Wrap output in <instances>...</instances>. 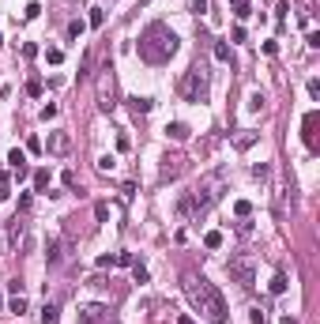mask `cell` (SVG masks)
<instances>
[{"label": "cell", "instance_id": "cell-1", "mask_svg": "<svg viewBox=\"0 0 320 324\" xmlns=\"http://www.w3.org/2000/svg\"><path fill=\"white\" fill-rule=\"evenodd\" d=\"M181 283H185V294H189V302H192V309H196V313H204L211 324H226V321H230L226 302H222V294L215 290V283H207L204 275H196V271H185Z\"/></svg>", "mask_w": 320, "mask_h": 324}, {"label": "cell", "instance_id": "cell-2", "mask_svg": "<svg viewBox=\"0 0 320 324\" xmlns=\"http://www.w3.org/2000/svg\"><path fill=\"white\" fill-rule=\"evenodd\" d=\"M222 185H226V170H215L196 181V189H189L185 196L177 200V215L181 219H192V215H204L218 196H222Z\"/></svg>", "mask_w": 320, "mask_h": 324}, {"label": "cell", "instance_id": "cell-3", "mask_svg": "<svg viewBox=\"0 0 320 324\" xmlns=\"http://www.w3.org/2000/svg\"><path fill=\"white\" fill-rule=\"evenodd\" d=\"M174 53H177V34L166 23H151L140 34V60H147V64H166Z\"/></svg>", "mask_w": 320, "mask_h": 324}, {"label": "cell", "instance_id": "cell-4", "mask_svg": "<svg viewBox=\"0 0 320 324\" xmlns=\"http://www.w3.org/2000/svg\"><path fill=\"white\" fill-rule=\"evenodd\" d=\"M177 91H181V98H185V102H204L207 98V79L200 76V68H192V72L181 76Z\"/></svg>", "mask_w": 320, "mask_h": 324}, {"label": "cell", "instance_id": "cell-5", "mask_svg": "<svg viewBox=\"0 0 320 324\" xmlns=\"http://www.w3.org/2000/svg\"><path fill=\"white\" fill-rule=\"evenodd\" d=\"M226 268H230V275L237 283H241V286H245V290H252V286H256V271H252V256H230V264H226Z\"/></svg>", "mask_w": 320, "mask_h": 324}, {"label": "cell", "instance_id": "cell-6", "mask_svg": "<svg viewBox=\"0 0 320 324\" xmlns=\"http://www.w3.org/2000/svg\"><path fill=\"white\" fill-rule=\"evenodd\" d=\"M113 68H109V64H106L102 68V79H98V110L102 113H113Z\"/></svg>", "mask_w": 320, "mask_h": 324}, {"label": "cell", "instance_id": "cell-7", "mask_svg": "<svg viewBox=\"0 0 320 324\" xmlns=\"http://www.w3.org/2000/svg\"><path fill=\"white\" fill-rule=\"evenodd\" d=\"M64 256H68V241L64 238H53L49 245H45V264H49V268H60Z\"/></svg>", "mask_w": 320, "mask_h": 324}, {"label": "cell", "instance_id": "cell-8", "mask_svg": "<svg viewBox=\"0 0 320 324\" xmlns=\"http://www.w3.org/2000/svg\"><path fill=\"white\" fill-rule=\"evenodd\" d=\"M317 121H320V113H317V110H309V113H305V121H302V140H305L309 151H317Z\"/></svg>", "mask_w": 320, "mask_h": 324}, {"label": "cell", "instance_id": "cell-9", "mask_svg": "<svg viewBox=\"0 0 320 324\" xmlns=\"http://www.w3.org/2000/svg\"><path fill=\"white\" fill-rule=\"evenodd\" d=\"M45 147H49V155H68L72 151V136L68 132H49V143Z\"/></svg>", "mask_w": 320, "mask_h": 324}, {"label": "cell", "instance_id": "cell-10", "mask_svg": "<svg viewBox=\"0 0 320 324\" xmlns=\"http://www.w3.org/2000/svg\"><path fill=\"white\" fill-rule=\"evenodd\" d=\"M181 170H185V158H166L162 162V170H159V181H174V177H181Z\"/></svg>", "mask_w": 320, "mask_h": 324}, {"label": "cell", "instance_id": "cell-11", "mask_svg": "<svg viewBox=\"0 0 320 324\" xmlns=\"http://www.w3.org/2000/svg\"><path fill=\"white\" fill-rule=\"evenodd\" d=\"M19 241H23V219H19V215H15L12 223H8V249H15V245H19Z\"/></svg>", "mask_w": 320, "mask_h": 324}, {"label": "cell", "instance_id": "cell-12", "mask_svg": "<svg viewBox=\"0 0 320 324\" xmlns=\"http://www.w3.org/2000/svg\"><path fill=\"white\" fill-rule=\"evenodd\" d=\"M102 321H106V309H102V305H87L83 317H79V324H102Z\"/></svg>", "mask_w": 320, "mask_h": 324}, {"label": "cell", "instance_id": "cell-13", "mask_svg": "<svg viewBox=\"0 0 320 324\" xmlns=\"http://www.w3.org/2000/svg\"><path fill=\"white\" fill-rule=\"evenodd\" d=\"M166 136H170V140H177V143H185V140H189V125L174 121V125H166Z\"/></svg>", "mask_w": 320, "mask_h": 324}, {"label": "cell", "instance_id": "cell-14", "mask_svg": "<svg viewBox=\"0 0 320 324\" xmlns=\"http://www.w3.org/2000/svg\"><path fill=\"white\" fill-rule=\"evenodd\" d=\"M128 106H132V113H151V110H155V102H151V98H143V95H132V98H128Z\"/></svg>", "mask_w": 320, "mask_h": 324}, {"label": "cell", "instance_id": "cell-15", "mask_svg": "<svg viewBox=\"0 0 320 324\" xmlns=\"http://www.w3.org/2000/svg\"><path fill=\"white\" fill-rule=\"evenodd\" d=\"M256 136H260V132H252V128H245V132H237V147H241V151H245V147H252V143H256Z\"/></svg>", "mask_w": 320, "mask_h": 324}, {"label": "cell", "instance_id": "cell-16", "mask_svg": "<svg viewBox=\"0 0 320 324\" xmlns=\"http://www.w3.org/2000/svg\"><path fill=\"white\" fill-rule=\"evenodd\" d=\"M8 313L23 317V313H27V298H23V294H12V302H8Z\"/></svg>", "mask_w": 320, "mask_h": 324}, {"label": "cell", "instance_id": "cell-17", "mask_svg": "<svg viewBox=\"0 0 320 324\" xmlns=\"http://www.w3.org/2000/svg\"><path fill=\"white\" fill-rule=\"evenodd\" d=\"M8 162H12V170H27V155L15 147V151H8Z\"/></svg>", "mask_w": 320, "mask_h": 324}, {"label": "cell", "instance_id": "cell-18", "mask_svg": "<svg viewBox=\"0 0 320 324\" xmlns=\"http://www.w3.org/2000/svg\"><path fill=\"white\" fill-rule=\"evenodd\" d=\"M34 189H38V192L49 189V170H34Z\"/></svg>", "mask_w": 320, "mask_h": 324}, {"label": "cell", "instance_id": "cell-19", "mask_svg": "<svg viewBox=\"0 0 320 324\" xmlns=\"http://www.w3.org/2000/svg\"><path fill=\"white\" fill-rule=\"evenodd\" d=\"M286 286H290V283H286V275H283V271H275V279H271V294H286Z\"/></svg>", "mask_w": 320, "mask_h": 324}, {"label": "cell", "instance_id": "cell-20", "mask_svg": "<svg viewBox=\"0 0 320 324\" xmlns=\"http://www.w3.org/2000/svg\"><path fill=\"white\" fill-rule=\"evenodd\" d=\"M230 4H233V15H237V19H249V15H252L249 0H230Z\"/></svg>", "mask_w": 320, "mask_h": 324}, {"label": "cell", "instance_id": "cell-21", "mask_svg": "<svg viewBox=\"0 0 320 324\" xmlns=\"http://www.w3.org/2000/svg\"><path fill=\"white\" fill-rule=\"evenodd\" d=\"M204 245H207V249H222V234H218V230H207V234H204Z\"/></svg>", "mask_w": 320, "mask_h": 324}, {"label": "cell", "instance_id": "cell-22", "mask_svg": "<svg viewBox=\"0 0 320 324\" xmlns=\"http://www.w3.org/2000/svg\"><path fill=\"white\" fill-rule=\"evenodd\" d=\"M233 215H237V219H249V215H252V204H249V200H237V204H233Z\"/></svg>", "mask_w": 320, "mask_h": 324}, {"label": "cell", "instance_id": "cell-23", "mask_svg": "<svg viewBox=\"0 0 320 324\" xmlns=\"http://www.w3.org/2000/svg\"><path fill=\"white\" fill-rule=\"evenodd\" d=\"M42 324H57V305H53V302H45V309H42Z\"/></svg>", "mask_w": 320, "mask_h": 324}, {"label": "cell", "instance_id": "cell-24", "mask_svg": "<svg viewBox=\"0 0 320 324\" xmlns=\"http://www.w3.org/2000/svg\"><path fill=\"white\" fill-rule=\"evenodd\" d=\"M249 110H252V113L264 110V91H252V95H249Z\"/></svg>", "mask_w": 320, "mask_h": 324}, {"label": "cell", "instance_id": "cell-25", "mask_svg": "<svg viewBox=\"0 0 320 324\" xmlns=\"http://www.w3.org/2000/svg\"><path fill=\"white\" fill-rule=\"evenodd\" d=\"M249 321H252V324H264V321H267V313H264L260 305H252V309H249Z\"/></svg>", "mask_w": 320, "mask_h": 324}, {"label": "cell", "instance_id": "cell-26", "mask_svg": "<svg viewBox=\"0 0 320 324\" xmlns=\"http://www.w3.org/2000/svg\"><path fill=\"white\" fill-rule=\"evenodd\" d=\"M106 23V12L102 8H90V27H102Z\"/></svg>", "mask_w": 320, "mask_h": 324}, {"label": "cell", "instance_id": "cell-27", "mask_svg": "<svg viewBox=\"0 0 320 324\" xmlns=\"http://www.w3.org/2000/svg\"><path fill=\"white\" fill-rule=\"evenodd\" d=\"M79 34H83V19H72L68 23V38H79Z\"/></svg>", "mask_w": 320, "mask_h": 324}, {"label": "cell", "instance_id": "cell-28", "mask_svg": "<svg viewBox=\"0 0 320 324\" xmlns=\"http://www.w3.org/2000/svg\"><path fill=\"white\" fill-rule=\"evenodd\" d=\"M45 60H49V64H60V60H64V49H45Z\"/></svg>", "mask_w": 320, "mask_h": 324}, {"label": "cell", "instance_id": "cell-29", "mask_svg": "<svg viewBox=\"0 0 320 324\" xmlns=\"http://www.w3.org/2000/svg\"><path fill=\"white\" fill-rule=\"evenodd\" d=\"M94 219L106 223V219H109V204H94Z\"/></svg>", "mask_w": 320, "mask_h": 324}, {"label": "cell", "instance_id": "cell-30", "mask_svg": "<svg viewBox=\"0 0 320 324\" xmlns=\"http://www.w3.org/2000/svg\"><path fill=\"white\" fill-rule=\"evenodd\" d=\"M42 91H45V83H42V79H30V83H27V95H34V98H38Z\"/></svg>", "mask_w": 320, "mask_h": 324}, {"label": "cell", "instance_id": "cell-31", "mask_svg": "<svg viewBox=\"0 0 320 324\" xmlns=\"http://www.w3.org/2000/svg\"><path fill=\"white\" fill-rule=\"evenodd\" d=\"M215 57H218V60H230V45H226V42H215Z\"/></svg>", "mask_w": 320, "mask_h": 324}, {"label": "cell", "instance_id": "cell-32", "mask_svg": "<svg viewBox=\"0 0 320 324\" xmlns=\"http://www.w3.org/2000/svg\"><path fill=\"white\" fill-rule=\"evenodd\" d=\"M132 275H136V283H147V268H143V264H136V260H132Z\"/></svg>", "mask_w": 320, "mask_h": 324}, {"label": "cell", "instance_id": "cell-33", "mask_svg": "<svg viewBox=\"0 0 320 324\" xmlns=\"http://www.w3.org/2000/svg\"><path fill=\"white\" fill-rule=\"evenodd\" d=\"M23 15H27V19H38V15H42V4H38V0L27 4V12H23Z\"/></svg>", "mask_w": 320, "mask_h": 324}, {"label": "cell", "instance_id": "cell-34", "mask_svg": "<svg viewBox=\"0 0 320 324\" xmlns=\"http://www.w3.org/2000/svg\"><path fill=\"white\" fill-rule=\"evenodd\" d=\"M113 264H121V268H132V253H117Z\"/></svg>", "mask_w": 320, "mask_h": 324}, {"label": "cell", "instance_id": "cell-35", "mask_svg": "<svg viewBox=\"0 0 320 324\" xmlns=\"http://www.w3.org/2000/svg\"><path fill=\"white\" fill-rule=\"evenodd\" d=\"M90 60H94V57L83 53V60H79V76H90Z\"/></svg>", "mask_w": 320, "mask_h": 324}, {"label": "cell", "instance_id": "cell-36", "mask_svg": "<svg viewBox=\"0 0 320 324\" xmlns=\"http://www.w3.org/2000/svg\"><path fill=\"white\" fill-rule=\"evenodd\" d=\"M113 162H117L113 155H102V158H98V170H102V173H106V170H113Z\"/></svg>", "mask_w": 320, "mask_h": 324}, {"label": "cell", "instance_id": "cell-37", "mask_svg": "<svg viewBox=\"0 0 320 324\" xmlns=\"http://www.w3.org/2000/svg\"><path fill=\"white\" fill-rule=\"evenodd\" d=\"M53 117H57V106H53V102H49V106H42V121H53Z\"/></svg>", "mask_w": 320, "mask_h": 324}, {"label": "cell", "instance_id": "cell-38", "mask_svg": "<svg viewBox=\"0 0 320 324\" xmlns=\"http://www.w3.org/2000/svg\"><path fill=\"white\" fill-rule=\"evenodd\" d=\"M305 42L313 45V49H320V34H317V30H309V34H305Z\"/></svg>", "mask_w": 320, "mask_h": 324}, {"label": "cell", "instance_id": "cell-39", "mask_svg": "<svg viewBox=\"0 0 320 324\" xmlns=\"http://www.w3.org/2000/svg\"><path fill=\"white\" fill-rule=\"evenodd\" d=\"M23 57H27V60H30V57H38V45L27 42V45H23Z\"/></svg>", "mask_w": 320, "mask_h": 324}, {"label": "cell", "instance_id": "cell-40", "mask_svg": "<svg viewBox=\"0 0 320 324\" xmlns=\"http://www.w3.org/2000/svg\"><path fill=\"white\" fill-rule=\"evenodd\" d=\"M192 12H196V15H204V12H207V0H192Z\"/></svg>", "mask_w": 320, "mask_h": 324}, {"label": "cell", "instance_id": "cell-41", "mask_svg": "<svg viewBox=\"0 0 320 324\" xmlns=\"http://www.w3.org/2000/svg\"><path fill=\"white\" fill-rule=\"evenodd\" d=\"M177 324H196V321H192V317H177Z\"/></svg>", "mask_w": 320, "mask_h": 324}, {"label": "cell", "instance_id": "cell-42", "mask_svg": "<svg viewBox=\"0 0 320 324\" xmlns=\"http://www.w3.org/2000/svg\"><path fill=\"white\" fill-rule=\"evenodd\" d=\"M283 324H298V317H283Z\"/></svg>", "mask_w": 320, "mask_h": 324}, {"label": "cell", "instance_id": "cell-43", "mask_svg": "<svg viewBox=\"0 0 320 324\" xmlns=\"http://www.w3.org/2000/svg\"><path fill=\"white\" fill-rule=\"evenodd\" d=\"M0 305H4V294H0Z\"/></svg>", "mask_w": 320, "mask_h": 324}, {"label": "cell", "instance_id": "cell-44", "mask_svg": "<svg viewBox=\"0 0 320 324\" xmlns=\"http://www.w3.org/2000/svg\"><path fill=\"white\" fill-rule=\"evenodd\" d=\"M106 4H117V0H106Z\"/></svg>", "mask_w": 320, "mask_h": 324}, {"label": "cell", "instance_id": "cell-45", "mask_svg": "<svg viewBox=\"0 0 320 324\" xmlns=\"http://www.w3.org/2000/svg\"><path fill=\"white\" fill-rule=\"evenodd\" d=\"M0 45H4V38H0Z\"/></svg>", "mask_w": 320, "mask_h": 324}]
</instances>
